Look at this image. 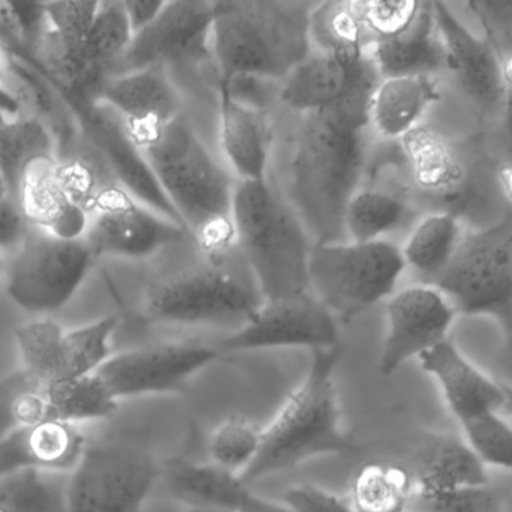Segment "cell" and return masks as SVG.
Returning <instances> with one entry per match:
<instances>
[{"label":"cell","instance_id":"21","mask_svg":"<svg viewBox=\"0 0 512 512\" xmlns=\"http://www.w3.org/2000/svg\"><path fill=\"white\" fill-rule=\"evenodd\" d=\"M97 101L124 122L133 142L179 118L181 98L164 68L112 76L103 83Z\"/></svg>","mask_w":512,"mask_h":512},{"label":"cell","instance_id":"9","mask_svg":"<svg viewBox=\"0 0 512 512\" xmlns=\"http://www.w3.org/2000/svg\"><path fill=\"white\" fill-rule=\"evenodd\" d=\"M163 467L128 443L86 445L68 478V512H143Z\"/></svg>","mask_w":512,"mask_h":512},{"label":"cell","instance_id":"2","mask_svg":"<svg viewBox=\"0 0 512 512\" xmlns=\"http://www.w3.org/2000/svg\"><path fill=\"white\" fill-rule=\"evenodd\" d=\"M134 143L200 250L220 253L235 247L236 181L181 116Z\"/></svg>","mask_w":512,"mask_h":512},{"label":"cell","instance_id":"11","mask_svg":"<svg viewBox=\"0 0 512 512\" xmlns=\"http://www.w3.org/2000/svg\"><path fill=\"white\" fill-rule=\"evenodd\" d=\"M118 404L95 373L47 385L20 370L0 377V440L20 428L46 422L79 424L109 418Z\"/></svg>","mask_w":512,"mask_h":512},{"label":"cell","instance_id":"32","mask_svg":"<svg viewBox=\"0 0 512 512\" xmlns=\"http://www.w3.org/2000/svg\"><path fill=\"white\" fill-rule=\"evenodd\" d=\"M413 215L415 209L397 191L359 187L347 203L344 232L347 241H382L403 229Z\"/></svg>","mask_w":512,"mask_h":512},{"label":"cell","instance_id":"19","mask_svg":"<svg viewBox=\"0 0 512 512\" xmlns=\"http://www.w3.org/2000/svg\"><path fill=\"white\" fill-rule=\"evenodd\" d=\"M455 317L448 299L430 284H416L394 293L386 304L379 373L391 376L410 359L448 340Z\"/></svg>","mask_w":512,"mask_h":512},{"label":"cell","instance_id":"24","mask_svg":"<svg viewBox=\"0 0 512 512\" xmlns=\"http://www.w3.org/2000/svg\"><path fill=\"white\" fill-rule=\"evenodd\" d=\"M14 200L35 229L62 239L85 236L88 212L62 184L58 158L35 161L29 166Z\"/></svg>","mask_w":512,"mask_h":512},{"label":"cell","instance_id":"37","mask_svg":"<svg viewBox=\"0 0 512 512\" xmlns=\"http://www.w3.org/2000/svg\"><path fill=\"white\" fill-rule=\"evenodd\" d=\"M262 439V428L244 416H230L221 422L209 439L211 463L241 475L256 458Z\"/></svg>","mask_w":512,"mask_h":512},{"label":"cell","instance_id":"7","mask_svg":"<svg viewBox=\"0 0 512 512\" xmlns=\"http://www.w3.org/2000/svg\"><path fill=\"white\" fill-rule=\"evenodd\" d=\"M400 245L371 242H316L308 260V290L337 322L349 323L391 298L406 271Z\"/></svg>","mask_w":512,"mask_h":512},{"label":"cell","instance_id":"15","mask_svg":"<svg viewBox=\"0 0 512 512\" xmlns=\"http://www.w3.org/2000/svg\"><path fill=\"white\" fill-rule=\"evenodd\" d=\"M217 347L196 341H167L112 355L97 370L113 400L179 391L191 377L217 361Z\"/></svg>","mask_w":512,"mask_h":512},{"label":"cell","instance_id":"45","mask_svg":"<svg viewBox=\"0 0 512 512\" xmlns=\"http://www.w3.org/2000/svg\"><path fill=\"white\" fill-rule=\"evenodd\" d=\"M238 512H293L283 502H272L265 497L257 496L253 491H248L245 499L242 500Z\"/></svg>","mask_w":512,"mask_h":512},{"label":"cell","instance_id":"42","mask_svg":"<svg viewBox=\"0 0 512 512\" xmlns=\"http://www.w3.org/2000/svg\"><path fill=\"white\" fill-rule=\"evenodd\" d=\"M34 227L13 197L0 202V253H17Z\"/></svg>","mask_w":512,"mask_h":512},{"label":"cell","instance_id":"31","mask_svg":"<svg viewBox=\"0 0 512 512\" xmlns=\"http://www.w3.org/2000/svg\"><path fill=\"white\" fill-rule=\"evenodd\" d=\"M49 158H58L55 137L40 119L23 113L14 118L0 113V178L8 196L16 197L29 166Z\"/></svg>","mask_w":512,"mask_h":512},{"label":"cell","instance_id":"48","mask_svg":"<svg viewBox=\"0 0 512 512\" xmlns=\"http://www.w3.org/2000/svg\"><path fill=\"white\" fill-rule=\"evenodd\" d=\"M0 271H2V257H0Z\"/></svg>","mask_w":512,"mask_h":512},{"label":"cell","instance_id":"17","mask_svg":"<svg viewBox=\"0 0 512 512\" xmlns=\"http://www.w3.org/2000/svg\"><path fill=\"white\" fill-rule=\"evenodd\" d=\"M214 2L173 0L164 2L157 19L137 32L112 76L164 68L169 62L202 59L211 55Z\"/></svg>","mask_w":512,"mask_h":512},{"label":"cell","instance_id":"20","mask_svg":"<svg viewBox=\"0 0 512 512\" xmlns=\"http://www.w3.org/2000/svg\"><path fill=\"white\" fill-rule=\"evenodd\" d=\"M380 77L365 52L311 53L286 80L280 100L296 112L334 109L374 92Z\"/></svg>","mask_w":512,"mask_h":512},{"label":"cell","instance_id":"23","mask_svg":"<svg viewBox=\"0 0 512 512\" xmlns=\"http://www.w3.org/2000/svg\"><path fill=\"white\" fill-rule=\"evenodd\" d=\"M406 469L416 493L439 494L490 484L484 463L463 439L452 434L419 436L410 449Z\"/></svg>","mask_w":512,"mask_h":512},{"label":"cell","instance_id":"36","mask_svg":"<svg viewBox=\"0 0 512 512\" xmlns=\"http://www.w3.org/2000/svg\"><path fill=\"white\" fill-rule=\"evenodd\" d=\"M311 43L319 52H365L371 38L362 22L359 0L316 4L311 13Z\"/></svg>","mask_w":512,"mask_h":512},{"label":"cell","instance_id":"4","mask_svg":"<svg viewBox=\"0 0 512 512\" xmlns=\"http://www.w3.org/2000/svg\"><path fill=\"white\" fill-rule=\"evenodd\" d=\"M344 346L311 350L307 376L290 392L271 424L262 428L256 458L239 475L244 485L325 454H341L353 446L343 430L334 374Z\"/></svg>","mask_w":512,"mask_h":512},{"label":"cell","instance_id":"13","mask_svg":"<svg viewBox=\"0 0 512 512\" xmlns=\"http://www.w3.org/2000/svg\"><path fill=\"white\" fill-rule=\"evenodd\" d=\"M86 244L94 257L146 259L185 241L190 233L140 203L115 182L104 185L88 211Z\"/></svg>","mask_w":512,"mask_h":512},{"label":"cell","instance_id":"41","mask_svg":"<svg viewBox=\"0 0 512 512\" xmlns=\"http://www.w3.org/2000/svg\"><path fill=\"white\" fill-rule=\"evenodd\" d=\"M281 502L293 512H355L349 500L313 484L292 485L284 491Z\"/></svg>","mask_w":512,"mask_h":512},{"label":"cell","instance_id":"8","mask_svg":"<svg viewBox=\"0 0 512 512\" xmlns=\"http://www.w3.org/2000/svg\"><path fill=\"white\" fill-rule=\"evenodd\" d=\"M436 287L464 316H493L509 329L512 299V224L509 218L464 233Z\"/></svg>","mask_w":512,"mask_h":512},{"label":"cell","instance_id":"14","mask_svg":"<svg viewBox=\"0 0 512 512\" xmlns=\"http://www.w3.org/2000/svg\"><path fill=\"white\" fill-rule=\"evenodd\" d=\"M59 94L76 118L80 139L94 151V157L98 158L113 182L143 205L184 227L148 161L128 136L122 119L100 101Z\"/></svg>","mask_w":512,"mask_h":512},{"label":"cell","instance_id":"10","mask_svg":"<svg viewBox=\"0 0 512 512\" xmlns=\"http://www.w3.org/2000/svg\"><path fill=\"white\" fill-rule=\"evenodd\" d=\"M85 239L32 229L8 269L7 292L29 313H53L76 295L94 260Z\"/></svg>","mask_w":512,"mask_h":512},{"label":"cell","instance_id":"12","mask_svg":"<svg viewBox=\"0 0 512 512\" xmlns=\"http://www.w3.org/2000/svg\"><path fill=\"white\" fill-rule=\"evenodd\" d=\"M118 317H104L76 329L43 319L16 329L22 370L37 382L56 385L97 373L113 355Z\"/></svg>","mask_w":512,"mask_h":512},{"label":"cell","instance_id":"34","mask_svg":"<svg viewBox=\"0 0 512 512\" xmlns=\"http://www.w3.org/2000/svg\"><path fill=\"white\" fill-rule=\"evenodd\" d=\"M412 493L406 466L370 461L356 470L349 503L355 512H406Z\"/></svg>","mask_w":512,"mask_h":512},{"label":"cell","instance_id":"27","mask_svg":"<svg viewBox=\"0 0 512 512\" xmlns=\"http://www.w3.org/2000/svg\"><path fill=\"white\" fill-rule=\"evenodd\" d=\"M440 97L434 76L382 79L371 97L370 127L383 139L400 142Z\"/></svg>","mask_w":512,"mask_h":512},{"label":"cell","instance_id":"5","mask_svg":"<svg viewBox=\"0 0 512 512\" xmlns=\"http://www.w3.org/2000/svg\"><path fill=\"white\" fill-rule=\"evenodd\" d=\"M233 230L265 301L310 292L313 239L293 206L268 181L236 182Z\"/></svg>","mask_w":512,"mask_h":512},{"label":"cell","instance_id":"25","mask_svg":"<svg viewBox=\"0 0 512 512\" xmlns=\"http://www.w3.org/2000/svg\"><path fill=\"white\" fill-rule=\"evenodd\" d=\"M218 109V136L221 151L239 181H266L271 157V128L265 112L233 100L223 86Z\"/></svg>","mask_w":512,"mask_h":512},{"label":"cell","instance_id":"30","mask_svg":"<svg viewBox=\"0 0 512 512\" xmlns=\"http://www.w3.org/2000/svg\"><path fill=\"white\" fill-rule=\"evenodd\" d=\"M463 223L452 211H439L425 215L416 223L401 247L406 268L412 269L427 283L445 271L464 236Z\"/></svg>","mask_w":512,"mask_h":512},{"label":"cell","instance_id":"47","mask_svg":"<svg viewBox=\"0 0 512 512\" xmlns=\"http://www.w3.org/2000/svg\"><path fill=\"white\" fill-rule=\"evenodd\" d=\"M8 197V191L7 187H5L4 179L0 178V202L2 200L7 199Z\"/></svg>","mask_w":512,"mask_h":512},{"label":"cell","instance_id":"18","mask_svg":"<svg viewBox=\"0 0 512 512\" xmlns=\"http://www.w3.org/2000/svg\"><path fill=\"white\" fill-rule=\"evenodd\" d=\"M433 4L434 20L445 55V68L454 74L461 89L485 109L508 107L509 52L488 37L469 31L443 2Z\"/></svg>","mask_w":512,"mask_h":512},{"label":"cell","instance_id":"33","mask_svg":"<svg viewBox=\"0 0 512 512\" xmlns=\"http://www.w3.org/2000/svg\"><path fill=\"white\" fill-rule=\"evenodd\" d=\"M134 34L122 0L98 2L97 16L83 47V67L100 92L116 62L130 46Z\"/></svg>","mask_w":512,"mask_h":512},{"label":"cell","instance_id":"6","mask_svg":"<svg viewBox=\"0 0 512 512\" xmlns=\"http://www.w3.org/2000/svg\"><path fill=\"white\" fill-rule=\"evenodd\" d=\"M263 301L235 245L220 253H205L197 265L152 283L146 289L143 310L148 319L167 325L239 329L256 316Z\"/></svg>","mask_w":512,"mask_h":512},{"label":"cell","instance_id":"29","mask_svg":"<svg viewBox=\"0 0 512 512\" xmlns=\"http://www.w3.org/2000/svg\"><path fill=\"white\" fill-rule=\"evenodd\" d=\"M403 155L419 190L452 197L467 178L460 154L449 140L430 128L416 127L400 140Z\"/></svg>","mask_w":512,"mask_h":512},{"label":"cell","instance_id":"35","mask_svg":"<svg viewBox=\"0 0 512 512\" xmlns=\"http://www.w3.org/2000/svg\"><path fill=\"white\" fill-rule=\"evenodd\" d=\"M68 478L34 467L0 476V512H68Z\"/></svg>","mask_w":512,"mask_h":512},{"label":"cell","instance_id":"26","mask_svg":"<svg viewBox=\"0 0 512 512\" xmlns=\"http://www.w3.org/2000/svg\"><path fill=\"white\" fill-rule=\"evenodd\" d=\"M380 80L391 77L434 76L445 68V55L434 20L433 4L421 2L415 22L389 40L367 50Z\"/></svg>","mask_w":512,"mask_h":512},{"label":"cell","instance_id":"44","mask_svg":"<svg viewBox=\"0 0 512 512\" xmlns=\"http://www.w3.org/2000/svg\"><path fill=\"white\" fill-rule=\"evenodd\" d=\"M0 113L11 118L22 115V106L8 85L7 55L2 47H0Z\"/></svg>","mask_w":512,"mask_h":512},{"label":"cell","instance_id":"28","mask_svg":"<svg viewBox=\"0 0 512 512\" xmlns=\"http://www.w3.org/2000/svg\"><path fill=\"white\" fill-rule=\"evenodd\" d=\"M170 494L187 508L238 511L250 488L239 476L211 463L176 460L163 467Z\"/></svg>","mask_w":512,"mask_h":512},{"label":"cell","instance_id":"40","mask_svg":"<svg viewBox=\"0 0 512 512\" xmlns=\"http://www.w3.org/2000/svg\"><path fill=\"white\" fill-rule=\"evenodd\" d=\"M421 2H383V0H359L362 22L371 38L376 41L389 40L406 31L418 16Z\"/></svg>","mask_w":512,"mask_h":512},{"label":"cell","instance_id":"39","mask_svg":"<svg viewBox=\"0 0 512 512\" xmlns=\"http://www.w3.org/2000/svg\"><path fill=\"white\" fill-rule=\"evenodd\" d=\"M409 509L412 512H506V505L499 491L485 484L439 494L413 491Z\"/></svg>","mask_w":512,"mask_h":512},{"label":"cell","instance_id":"16","mask_svg":"<svg viewBox=\"0 0 512 512\" xmlns=\"http://www.w3.org/2000/svg\"><path fill=\"white\" fill-rule=\"evenodd\" d=\"M340 344L337 319L319 299L305 292L263 301L256 316L224 338L217 349L220 353L277 347L314 350Z\"/></svg>","mask_w":512,"mask_h":512},{"label":"cell","instance_id":"3","mask_svg":"<svg viewBox=\"0 0 512 512\" xmlns=\"http://www.w3.org/2000/svg\"><path fill=\"white\" fill-rule=\"evenodd\" d=\"M311 2H214L211 55L220 82L232 77L286 80L311 55Z\"/></svg>","mask_w":512,"mask_h":512},{"label":"cell","instance_id":"46","mask_svg":"<svg viewBox=\"0 0 512 512\" xmlns=\"http://www.w3.org/2000/svg\"><path fill=\"white\" fill-rule=\"evenodd\" d=\"M187 512H238V511H227V509L187 508Z\"/></svg>","mask_w":512,"mask_h":512},{"label":"cell","instance_id":"38","mask_svg":"<svg viewBox=\"0 0 512 512\" xmlns=\"http://www.w3.org/2000/svg\"><path fill=\"white\" fill-rule=\"evenodd\" d=\"M464 437L476 457L484 466L509 470L512 467V430L511 425L500 413H487L460 422Z\"/></svg>","mask_w":512,"mask_h":512},{"label":"cell","instance_id":"43","mask_svg":"<svg viewBox=\"0 0 512 512\" xmlns=\"http://www.w3.org/2000/svg\"><path fill=\"white\" fill-rule=\"evenodd\" d=\"M125 11H127L128 20H130L133 34L143 31L146 26L151 25L157 19L160 11L163 10L164 2H155V0H125Z\"/></svg>","mask_w":512,"mask_h":512},{"label":"cell","instance_id":"22","mask_svg":"<svg viewBox=\"0 0 512 512\" xmlns=\"http://www.w3.org/2000/svg\"><path fill=\"white\" fill-rule=\"evenodd\" d=\"M418 359L422 370L439 383L443 398L458 422L500 413L508 406V389L476 368L449 338Z\"/></svg>","mask_w":512,"mask_h":512},{"label":"cell","instance_id":"1","mask_svg":"<svg viewBox=\"0 0 512 512\" xmlns=\"http://www.w3.org/2000/svg\"><path fill=\"white\" fill-rule=\"evenodd\" d=\"M373 92L304 113L290 164V205L316 242L347 241L344 212L361 187Z\"/></svg>","mask_w":512,"mask_h":512}]
</instances>
